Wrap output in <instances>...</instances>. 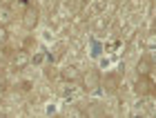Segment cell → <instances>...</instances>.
<instances>
[{
	"label": "cell",
	"instance_id": "1",
	"mask_svg": "<svg viewBox=\"0 0 156 118\" xmlns=\"http://www.w3.org/2000/svg\"><path fill=\"white\" fill-rule=\"evenodd\" d=\"M80 80H83V87L87 89V92H94V89L101 87V74H98L96 69H87V71L80 76Z\"/></svg>",
	"mask_w": 156,
	"mask_h": 118
},
{
	"label": "cell",
	"instance_id": "2",
	"mask_svg": "<svg viewBox=\"0 0 156 118\" xmlns=\"http://www.w3.org/2000/svg\"><path fill=\"white\" fill-rule=\"evenodd\" d=\"M27 65H29V51H16L11 56V67L16 69V71H20V69H25Z\"/></svg>",
	"mask_w": 156,
	"mask_h": 118
},
{
	"label": "cell",
	"instance_id": "3",
	"mask_svg": "<svg viewBox=\"0 0 156 118\" xmlns=\"http://www.w3.org/2000/svg\"><path fill=\"white\" fill-rule=\"evenodd\" d=\"M136 94L138 96H147V94H154V82L147 78V76H140V80L136 82Z\"/></svg>",
	"mask_w": 156,
	"mask_h": 118
},
{
	"label": "cell",
	"instance_id": "4",
	"mask_svg": "<svg viewBox=\"0 0 156 118\" xmlns=\"http://www.w3.org/2000/svg\"><path fill=\"white\" fill-rule=\"evenodd\" d=\"M23 25H25V29H34V27L38 25V11L36 9H27L25 13H23Z\"/></svg>",
	"mask_w": 156,
	"mask_h": 118
},
{
	"label": "cell",
	"instance_id": "5",
	"mask_svg": "<svg viewBox=\"0 0 156 118\" xmlns=\"http://www.w3.org/2000/svg\"><path fill=\"white\" fill-rule=\"evenodd\" d=\"M152 67H154V60H152L150 56H143V58L138 60V65H136V71H138L140 76H150Z\"/></svg>",
	"mask_w": 156,
	"mask_h": 118
},
{
	"label": "cell",
	"instance_id": "6",
	"mask_svg": "<svg viewBox=\"0 0 156 118\" xmlns=\"http://www.w3.org/2000/svg\"><path fill=\"white\" fill-rule=\"evenodd\" d=\"M62 78H65V80H78V78H80V71H78L74 65L65 67V69H62Z\"/></svg>",
	"mask_w": 156,
	"mask_h": 118
},
{
	"label": "cell",
	"instance_id": "7",
	"mask_svg": "<svg viewBox=\"0 0 156 118\" xmlns=\"http://www.w3.org/2000/svg\"><path fill=\"white\" fill-rule=\"evenodd\" d=\"M120 78H118V76L116 74H112V76H107V78H105V82H107V89H109V92H116V82H118Z\"/></svg>",
	"mask_w": 156,
	"mask_h": 118
},
{
	"label": "cell",
	"instance_id": "8",
	"mask_svg": "<svg viewBox=\"0 0 156 118\" xmlns=\"http://www.w3.org/2000/svg\"><path fill=\"white\" fill-rule=\"evenodd\" d=\"M9 20H11V11H9V7H5V9L0 11V23H2V25H7Z\"/></svg>",
	"mask_w": 156,
	"mask_h": 118
},
{
	"label": "cell",
	"instance_id": "9",
	"mask_svg": "<svg viewBox=\"0 0 156 118\" xmlns=\"http://www.w3.org/2000/svg\"><path fill=\"white\" fill-rule=\"evenodd\" d=\"M89 116H105V109L103 107H98V105H94V107H89V112H87Z\"/></svg>",
	"mask_w": 156,
	"mask_h": 118
},
{
	"label": "cell",
	"instance_id": "10",
	"mask_svg": "<svg viewBox=\"0 0 156 118\" xmlns=\"http://www.w3.org/2000/svg\"><path fill=\"white\" fill-rule=\"evenodd\" d=\"M7 38H9V31H7V27H5V25H0V45H5V43H7Z\"/></svg>",
	"mask_w": 156,
	"mask_h": 118
},
{
	"label": "cell",
	"instance_id": "11",
	"mask_svg": "<svg viewBox=\"0 0 156 118\" xmlns=\"http://www.w3.org/2000/svg\"><path fill=\"white\" fill-rule=\"evenodd\" d=\"M34 47H36V40H34V38H25V51H34Z\"/></svg>",
	"mask_w": 156,
	"mask_h": 118
},
{
	"label": "cell",
	"instance_id": "12",
	"mask_svg": "<svg viewBox=\"0 0 156 118\" xmlns=\"http://www.w3.org/2000/svg\"><path fill=\"white\" fill-rule=\"evenodd\" d=\"M18 89H20V92H29V89H31V82H29V80H23Z\"/></svg>",
	"mask_w": 156,
	"mask_h": 118
},
{
	"label": "cell",
	"instance_id": "13",
	"mask_svg": "<svg viewBox=\"0 0 156 118\" xmlns=\"http://www.w3.org/2000/svg\"><path fill=\"white\" fill-rule=\"evenodd\" d=\"M0 2H2V7H11L13 2H16V0H0Z\"/></svg>",
	"mask_w": 156,
	"mask_h": 118
}]
</instances>
